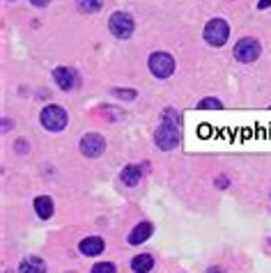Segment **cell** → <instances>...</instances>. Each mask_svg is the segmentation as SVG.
<instances>
[{"label": "cell", "mask_w": 271, "mask_h": 273, "mask_svg": "<svg viewBox=\"0 0 271 273\" xmlns=\"http://www.w3.org/2000/svg\"><path fill=\"white\" fill-rule=\"evenodd\" d=\"M14 149H16V154H25V152H28V140H25V138H18L16 140V145H14Z\"/></svg>", "instance_id": "obj_20"}, {"label": "cell", "mask_w": 271, "mask_h": 273, "mask_svg": "<svg viewBox=\"0 0 271 273\" xmlns=\"http://www.w3.org/2000/svg\"><path fill=\"white\" fill-rule=\"evenodd\" d=\"M30 2H32L35 7H46L48 2H51V0H30Z\"/></svg>", "instance_id": "obj_22"}, {"label": "cell", "mask_w": 271, "mask_h": 273, "mask_svg": "<svg viewBox=\"0 0 271 273\" xmlns=\"http://www.w3.org/2000/svg\"><path fill=\"white\" fill-rule=\"evenodd\" d=\"M18 273H46V262L42 257H23L18 264Z\"/></svg>", "instance_id": "obj_11"}, {"label": "cell", "mask_w": 271, "mask_h": 273, "mask_svg": "<svg viewBox=\"0 0 271 273\" xmlns=\"http://www.w3.org/2000/svg\"><path fill=\"white\" fill-rule=\"evenodd\" d=\"M90 273H117V269L113 262H96Z\"/></svg>", "instance_id": "obj_16"}, {"label": "cell", "mask_w": 271, "mask_h": 273, "mask_svg": "<svg viewBox=\"0 0 271 273\" xmlns=\"http://www.w3.org/2000/svg\"><path fill=\"white\" fill-rule=\"evenodd\" d=\"M143 168H145V166H124V168H122V173H120L122 184L138 186L140 179H143Z\"/></svg>", "instance_id": "obj_12"}, {"label": "cell", "mask_w": 271, "mask_h": 273, "mask_svg": "<svg viewBox=\"0 0 271 273\" xmlns=\"http://www.w3.org/2000/svg\"><path fill=\"white\" fill-rule=\"evenodd\" d=\"M32 207H35L37 216H39L42 220H48L51 216H53V202H51V197H48V195H39V197H35Z\"/></svg>", "instance_id": "obj_14"}, {"label": "cell", "mask_w": 271, "mask_h": 273, "mask_svg": "<svg viewBox=\"0 0 271 273\" xmlns=\"http://www.w3.org/2000/svg\"><path fill=\"white\" fill-rule=\"evenodd\" d=\"M81 154L88 156V159H96V156L103 154V149H106V140H103V136H99V133H85L83 138H81Z\"/></svg>", "instance_id": "obj_7"}, {"label": "cell", "mask_w": 271, "mask_h": 273, "mask_svg": "<svg viewBox=\"0 0 271 273\" xmlns=\"http://www.w3.org/2000/svg\"><path fill=\"white\" fill-rule=\"evenodd\" d=\"M202 37H205V42L214 48L225 46V42H228V37H230L228 21H225V18H209L205 30H202Z\"/></svg>", "instance_id": "obj_2"}, {"label": "cell", "mask_w": 271, "mask_h": 273, "mask_svg": "<svg viewBox=\"0 0 271 273\" xmlns=\"http://www.w3.org/2000/svg\"><path fill=\"white\" fill-rule=\"evenodd\" d=\"M133 28H136V23H133V18L129 12H113L108 18V30L110 35L117 37V39H129V37L133 35Z\"/></svg>", "instance_id": "obj_4"}, {"label": "cell", "mask_w": 271, "mask_h": 273, "mask_svg": "<svg viewBox=\"0 0 271 273\" xmlns=\"http://www.w3.org/2000/svg\"><path fill=\"white\" fill-rule=\"evenodd\" d=\"M205 273H225V271H223V269H221V267H211V269H207Z\"/></svg>", "instance_id": "obj_24"}, {"label": "cell", "mask_w": 271, "mask_h": 273, "mask_svg": "<svg viewBox=\"0 0 271 273\" xmlns=\"http://www.w3.org/2000/svg\"><path fill=\"white\" fill-rule=\"evenodd\" d=\"M106 250V241L101 237H85L79 241V253L85 257H96Z\"/></svg>", "instance_id": "obj_9"}, {"label": "cell", "mask_w": 271, "mask_h": 273, "mask_svg": "<svg viewBox=\"0 0 271 273\" xmlns=\"http://www.w3.org/2000/svg\"><path fill=\"white\" fill-rule=\"evenodd\" d=\"M53 81L58 83V88L60 90L72 92V90L79 88L81 76L76 74V69H72V67H55L53 69Z\"/></svg>", "instance_id": "obj_8"}, {"label": "cell", "mask_w": 271, "mask_h": 273, "mask_svg": "<svg viewBox=\"0 0 271 273\" xmlns=\"http://www.w3.org/2000/svg\"><path fill=\"white\" fill-rule=\"evenodd\" d=\"M147 65H150L152 76L161 78V81L173 76V72H175V58L170 53H166V51H154L150 55V60H147Z\"/></svg>", "instance_id": "obj_3"}, {"label": "cell", "mask_w": 271, "mask_h": 273, "mask_svg": "<svg viewBox=\"0 0 271 273\" xmlns=\"http://www.w3.org/2000/svg\"><path fill=\"white\" fill-rule=\"evenodd\" d=\"M39 122L46 131H62L67 129L69 124V115L62 106H55V103H48V106L42 108V113H39Z\"/></svg>", "instance_id": "obj_1"}, {"label": "cell", "mask_w": 271, "mask_h": 273, "mask_svg": "<svg viewBox=\"0 0 271 273\" xmlns=\"http://www.w3.org/2000/svg\"><path fill=\"white\" fill-rule=\"evenodd\" d=\"M161 117H163V122H168V124H177V126H180V117H181V115L177 113L175 108H166Z\"/></svg>", "instance_id": "obj_17"}, {"label": "cell", "mask_w": 271, "mask_h": 273, "mask_svg": "<svg viewBox=\"0 0 271 273\" xmlns=\"http://www.w3.org/2000/svg\"><path fill=\"white\" fill-rule=\"evenodd\" d=\"M269 5H271V0H260V2H258V9H267Z\"/></svg>", "instance_id": "obj_23"}, {"label": "cell", "mask_w": 271, "mask_h": 273, "mask_svg": "<svg viewBox=\"0 0 271 273\" xmlns=\"http://www.w3.org/2000/svg\"><path fill=\"white\" fill-rule=\"evenodd\" d=\"M152 232H154V225H152L150 220H143V223H138V225L129 232V244L131 246L145 244V241L152 237Z\"/></svg>", "instance_id": "obj_10"}, {"label": "cell", "mask_w": 271, "mask_h": 273, "mask_svg": "<svg viewBox=\"0 0 271 273\" xmlns=\"http://www.w3.org/2000/svg\"><path fill=\"white\" fill-rule=\"evenodd\" d=\"M154 145L159 149H175L180 145V126L177 124H168V122H161L159 129L154 131Z\"/></svg>", "instance_id": "obj_5"}, {"label": "cell", "mask_w": 271, "mask_h": 273, "mask_svg": "<svg viewBox=\"0 0 271 273\" xmlns=\"http://www.w3.org/2000/svg\"><path fill=\"white\" fill-rule=\"evenodd\" d=\"M103 7V0H79V9L88 14H94Z\"/></svg>", "instance_id": "obj_15"}, {"label": "cell", "mask_w": 271, "mask_h": 273, "mask_svg": "<svg viewBox=\"0 0 271 273\" xmlns=\"http://www.w3.org/2000/svg\"><path fill=\"white\" fill-rule=\"evenodd\" d=\"M214 184H216L218 188H225V186H228V177H218L216 182H214Z\"/></svg>", "instance_id": "obj_21"}, {"label": "cell", "mask_w": 271, "mask_h": 273, "mask_svg": "<svg viewBox=\"0 0 271 273\" xmlns=\"http://www.w3.org/2000/svg\"><path fill=\"white\" fill-rule=\"evenodd\" d=\"M221 106H223V103H221L216 96H207V99H202V101L198 103L200 110H205V108H221Z\"/></svg>", "instance_id": "obj_19"}, {"label": "cell", "mask_w": 271, "mask_h": 273, "mask_svg": "<svg viewBox=\"0 0 271 273\" xmlns=\"http://www.w3.org/2000/svg\"><path fill=\"white\" fill-rule=\"evenodd\" d=\"M260 42L255 39V37H241L239 42L235 44V58L239 60V62H244V65H251V62H255V60L260 58Z\"/></svg>", "instance_id": "obj_6"}, {"label": "cell", "mask_w": 271, "mask_h": 273, "mask_svg": "<svg viewBox=\"0 0 271 273\" xmlns=\"http://www.w3.org/2000/svg\"><path fill=\"white\" fill-rule=\"evenodd\" d=\"M113 94L117 96V99H124V101H133L136 99V96H138V92H136V90H113Z\"/></svg>", "instance_id": "obj_18"}, {"label": "cell", "mask_w": 271, "mask_h": 273, "mask_svg": "<svg viewBox=\"0 0 271 273\" xmlns=\"http://www.w3.org/2000/svg\"><path fill=\"white\" fill-rule=\"evenodd\" d=\"M154 269V257L150 253H140L131 260V271L133 273H150Z\"/></svg>", "instance_id": "obj_13"}]
</instances>
